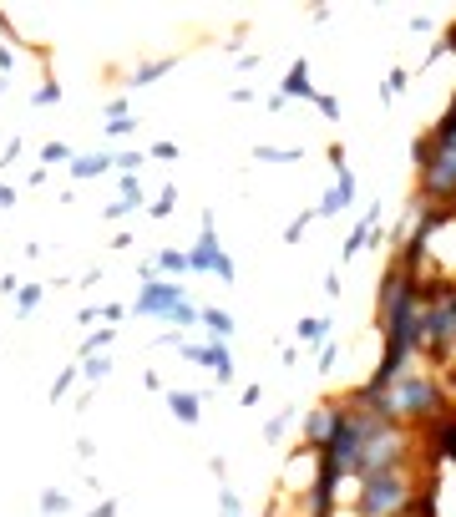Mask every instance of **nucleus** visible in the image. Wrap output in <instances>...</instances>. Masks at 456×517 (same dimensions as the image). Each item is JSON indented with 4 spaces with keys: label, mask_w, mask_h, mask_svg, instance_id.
Wrapping results in <instances>:
<instances>
[{
    "label": "nucleus",
    "mask_w": 456,
    "mask_h": 517,
    "mask_svg": "<svg viewBox=\"0 0 456 517\" xmlns=\"http://www.w3.org/2000/svg\"><path fill=\"white\" fill-rule=\"evenodd\" d=\"M380 229V203H370L365 213H360V224L350 229V239H345V259H360L365 249H370V234Z\"/></svg>",
    "instance_id": "1a4fd4ad"
},
{
    "label": "nucleus",
    "mask_w": 456,
    "mask_h": 517,
    "mask_svg": "<svg viewBox=\"0 0 456 517\" xmlns=\"http://www.w3.org/2000/svg\"><path fill=\"white\" fill-rule=\"evenodd\" d=\"M315 107H320L325 122H340V102H335V97H315Z\"/></svg>",
    "instance_id": "72a5a7b5"
},
{
    "label": "nucleus",
    "mask_w": 456,
    "mask_h": 517,
    "mask_svg": "<svg viewBox=\"0 0 456 517\" xmlns=\"http://www.w3.org/2000/svg\"><path fill=\"white\" fill-rule=\"evenodd\" d=\"M330 431H335V406L325 401V406H315L310 416H304V431H299V441H304L310 452H320L325 441H330Z\"/></svg>",
    "instance_id": "0eeeda50"
},
{
    "label": "nucleus",
    "mask_w": 456,
    "mask_h": 517,
    "mask_svg": "<svg viewBox=\"0 0 456 517\" xmlns=\"http://www.w3.org/2000/svg\"><path fill=\"white\" fill-rule=\"evenodd\" d=\"M112 340H117V335H112V325L92 330V335H87V345H82V360H87V355H107V345H112Z\"/></svg>",
    "instance_id": "393cba45"
},
{
    "label": "nucleus",
    "mask_w": 456,
    "mask_h": 517,
    "mask_svg": "<svg viewBox=\"0 0 456 517\" xmlns=\"http://www.w3.org/2000/svg\"><path fill=\"white\" fill-rule=\"evenodd\" d=\"M431 452H436V462L456 467V411H446V416L436 421V431H431Z\"/></svg>",
    "instance_id": "9d476101"
},
{
    "label": "nucleus",
    "mask_w": 456,
    "mask_h": 517,
    "mask_svg": "<svg viewBox=\"0 0 456 517\" xmlns=\"http://www.w3.org/2000/svg\"><path fill=\"white\" fill-rule=\"evenodd\" d=\"M122 315H127V310H122V305H102V325H117V320H122Z\"/></svg>",
    "instance_id": "a18cd8bd"
},
{
    "label": "nucleus",
    "mask_w": 456,
    "mask_h": 517,
    "mask_svg": "<svg viewBox=\"0 0 456 517\" xmlns=\"http://www.w3.org/2000/svg\"><path fill=\"white\" fill-rule=\"evenodd\" d=\"M355 193H360V183H355V173L345 168V173H335V183L325 188V198L315 203V213H320V218H335V213H345V208L355 203Z\"/></svg>",
    "instance_id": "423d86ee"
},
{
    "label": "nucleus",
    "mask_w": 456,
    "mask_h": 517,
    "mask_svg": "<svg viewBox=\"0 0 456 517\" xmlns=\"http://www.w3.org/2000/svg\"><path fill=\"white\" fill-rule=\"evenodd\" d=\"M315 218H320L315 208H304V213H294V218H289V224H284V234H279V239H284V244H299V239H304V229H310V224H315Z\"/></svg>",
    "instance_id": "6ab92c4d"
},
{
    "label": "nucleus",
    "mask_w": 456,
    "mask_h": 517,
    "mask_svg": "<svg viewBox=\"0 0 456 517\" xmlns=\"http://www.w3.org/2000/svg\"><path fill=\"white\" fill-rule=\"evenodd\" d=\"M21 158V137H11L6 147H0V163H16Z\"/></svg>",
    "instance_id": "a19ab883"
},
{
    "label": "nucleus",
    "mask_w": 456,
    "mask_h": 517,
    "mask_svg": "<svg viewBox=\"0 0 456 517\" xmlns=\"http://www.w3.org/2000/svg\"><path fill=\"white\" fill-rule=\"evenodd\" d=\"M330 335H335V325L320 320V315H315V320H299V340H304V345H330Z\"/></svg>",
    "instance_id": "dca6fc26"
},
{
    "label": "nucleus",
    "mask_w": 456,
    "mask_h": 517,
    "mask_svg": "<svg viewBox=\"0 0 456 517\" xmlns=\"http://www.w3.org/2000/svg\"><path fill=\"white\" fill-rule=\"evenodd\" d=\"M11 71H16V51H11V46H0V77L11 82Z\"/></svg>",
    "instance_id": "4c0bfd02"
},
{
    "label": "nucleus",
    "mask_w": 456,
    "mask_h": 517,
    "mask_svg": "<svg viewBox=\"0 0 456 517\" xmlns=\"http://www.w3.org/2000/svg\"><path fill=\"white\" fill-rule=\"evenodd\" d=\"M71 158H76V153H71L66 142H46V147H41V163H46V168H51V163H66V168H71Z\"/></svg>",
    "instance_id": "c85d7f7f"
},
{
    "label": "nucleus",
    "mask_w": 456,
    "mask_h": 517,
    "mask_svg": "<svg viewBox=\"0 0 456 517\" xmlns=\"http://www.w3.org/2000/svg\"><path fill=\"white\" fill-rule=\"evenodd\" d=\"M289 421H294V411H279V416L264 426V441H284V436H289Z\"/></svg>",
    "instance_id": "7c9ffc66"
},
{
    "label": "nucleus",
    "mask_w": 456,
    "mask_h": 517,
    "mask_svg": "<svg viewBox=\"0 0 456 517\" xmlns=\"http://www.w3.org/2000/svg\"><path fill=\"white\" fill-rule=\"evenodd\" d=\"M168 396V411L183 421V426H198L203 421V396H193V391H163Z\"/></svg>",
    "instance_id": "9b49d317"
},
{
    "label": "nucleus",
    "mask_w": 456,
    "mask_h": 517,
    "mask_svg": "<svg viewBox=\"0 0 456 517\" xmlns=\"http://www.w3.org/2000/svg\"><path fill=\"white\" fill-rule=\"evenodd\" d=\"M168 320H173V325H178V330H188V325H198V310H193V305H188V300H183V305H178V310H173V315H168Z\"/></svg>",
    "instance_id": "2f4dec72"
},
{
    "label": "nucleus",
    "mask_w": 456,
    "mask_h": 517,
    "mask_svg": "<svg viewBox=\"0 0 456 517\" xmlns=\"http://www.w3.org/2000/svg\"><path fill=\"white\" fill-rule=\"evenodd\" d=\"M218 517H244V502L234 487H218Z\"/></svg>",
    "instance_id": "cd10ccee"
},
{
    "label": "nucleus",
    "mask_w": 456,
    "mask_h": 517,
    "mask_svg": "<svg viewBox=\"0 0 456 517\" xmlns=\"http://www.w3.org/2000/svg\"><path fill=\"white\" fill-rule=\"evenodd\" d=\"M137 132V117H122V122H107V137H127Z\"/></svg>",
    "instance_id": "c9c22d12"
},
{
    "label": "nucleus",
    "mask_w": 456,
    "mask_h": 517,
    "mask_svg": "<svg viewBox=\"0 0 456 517\" xmlns=\"http://www.w3.org/2000/svg\"><path fill=\"white\" fill-rule=\"evenodd\" d=\"M325 294H330V300H340V294H345V284H340V274H325Z\"/></svg>",
    "instance_id": "79ce46f5"
},
{
    "label": "nucleus",
    "mask_w": 456,
    "mask_h": 517,
    "mask_svg": "<svg viewBox=\"0 0 456 517\" xmlns=\"http://www.w3.org/2000/svg\"><path fill=\"white\" fill-rule=\"evenodd\" d=\"M325 158L335 163V173H345V168H350V163H345V147H340V142H330V153H325Z\"/></svg>",
    "instance_id": "58836bf2"
},
{
    "label": "nucleus",
    "mask_w": 456,
    "mask_h": 517,
    "mask_svg": "<svg viewBox=\"0 0 456 517\" xmlns=\"http://www.w3.org/2000/svg\"><path fill=\"white\" fill-rule=\"evenodd\" d=\"M451 411V396H446V386H436V376H426V371H401L396 381H391V391H386V416L391 421H401V426H411V421H441Z\"/></svg>",
    "instance_id": "f257e3e1"
},
{
    "label": "nucleus",
    "mask_w": 456,
    "mask_h": 517,
    "mask_svg": "<svg viewBox=\"0 0 456 517\" xmlns=\"http://www.w3.org/2000/svg\"><path fill=\"white\" fill-rule=\"evenodd\" d=\"M76 320H82V325H97V320H102V305H87V310H76Z\"/></svg>",
    "instance_id": "37998d69"
},
{
    "label": "nucleus",
    "mask_w": 456,
    "mask_h": 517,
    "mask_svg": "<svg viewBox=\"0 0 456 517\" xmlns=\"http://www.w3.org/2000/svg\"><path fill=\"white\" fill-rule=\"evenodd\" d=\"M208 472H213L218 487H228V462H223V457H208Z\"/></svg>",
    "instance_id": "e433bc0d"
},
{
    "label": "nucleus",
    "mask_w": 456,
    "mask_h": 517,
    "mask_svg": "<svg viewBox=\"0 0 456 517\" xmlns=\"http://www.w3.org/2000/svg\"><path fill=\"white\" fill-rule=\"evenodd\" d=\"M451 213H456V198H451Z\"/></svg>",
    "instance_id": "864d4df0"
},
{
    "label": "nucleus",
    "mask_w": 456,
    "mask_h": 517,
    "mask_svg": "<svg viewBox=\"0 0 456 517\" xmlns=\"http://www.w3.org/2000/svg\"><path fill=\"white\" fill-rule=\"evenodd\" d=\"M41 512H46V517H66V512H71V502H66V492H56V487H46V492H41Z\"/></svg>",
    "instance_id": "a878e982"
},
{
    "label": "nucleus",
    "mask_w": 456,
    "mask_h": 517,
    "mask_svg": "<svg viewBox=\"0 0 456 517\" xmlns=\"http://www.w3.org/2000/svg\"><path fill=\"white\" fill-rule=\"evenodd\" d=\"M41 284H21V294H16V320H26V315H36V305H41Z\"/></svg>",
    "instance_id": "aec40b11"
},
{
    "label": "nucleus",
    "mask_w": 456,
    "mask_h": 517,
    "mask_svg": "<svg viewBox=\"0 0 456 517\" xmlns=\"http://www.w3.org/2000/svg\"><path fill=\"white\" fill-rule=\"evenodd\" d=\"M127 213H137V208H127L122 198H117V203H107V218H127Z\"/></svg>",
    "instance_id": "09e8293b"
},
{
    "label": "nucleus",
    "mask_w": 456,
    "mask_h": 517,
    "mask_svg": "<svg viewBox=\"0 0 456 517\" xmlns=\"http://www.w3.org/2000/svg\"><path fill=\"white\" fill-rule=\"evenodd\" d=\"M16 203V188H6V183H0V208H11Z\"/></svg>",
    "instance_id": "3c124183"
},
{
    "label": "nucleus",
    "mask_w": 456,
    "mask_h": 517,
    "mask_svg": "<svg viewBox=\"0 0 456 517\" xmlns=\"http://www.w3.org/2000/svg\"><path fill=\"white\" fill-rule=\"evenodd\" d=\"M122 117H132V102H127V97H112V102H107V122H122Z\"/></svg>",
    "instance_id": "473e14b6"
},
{
    "label": "nucleus",
    "mask_w": 456,
    "mask_h": 517,
    "mask_svg": "<svg viewBox=\"0 0 456 517\" xmlns=\"http://www.w3.org/2000/svg\"><path fill=\"white\" fill-rule=\"evenodd\" d=\"M178 355L193 360V365H208L218 381H234V355H228V340H208V345H188V340H178Z\"/></svg>",
    "instance_id": "39448f33"
},
{
    "label": "nucleus",
    "mask_w": 456,
    "mask_h": 517,
    "mask_svg": "<svg viewBox=\"0 0 456 517\" xmlns=\"http://www.w3.org/2000/svg\"><path fill=\"white\" fill-rule=\"evenodd\" d=\"M188 269H193V274H213V279H223V284L239 279V269H234V259H228V249L218 244L213 208H203V229H198V244L188 249Z\"/></svg>",
    "instance_id": "7ed1b4c3"
},
{
    "label": "nucleus",
    "mask_w": 456,
    "mask_h": 517,
    "mask_svg": "<svg viewBox=\"0 0 456 517\" xmlns=\"http://www.w3.org/2000/svg\"><path fill=\"white\" fill-rule=\"evenodd\" d=\"M431 158H436V142H431V132H426V137H416V142H411V163H416V168H426Z\"/></svg>",
    "instance_id": "c756f323"
},
{
    "label": "nucleus",
    "mask_w": 456,
    "mask_h": 517,
    "mask_svg": "<svg viewBox=\"0 0 456 517\" xmlns=\"http://www.w3.org/2000/svg\"><path fill=\"white\" fill-rule=\"evenodd\" d=\"M239 401H244V406H259V401H264V391H259V386H244V391H239Z\"/></svg>",
    "instance_id": "49530a36"
},
{
    "label": "nucleus",
    "mask_w": 456,
    "mask_h": 517,
    "mask_svg": "<svg viewBox=\"0 0 456 517\" xmlns=\"http://www.w3.org/2000/svg\"><path fill=\"white\" fill-rule=\"evenodd\" d=\"M183 300H188L183 284H173V279H152V284H142V294H137L132 315H158V320H168Z\"/></svg>",
    "instance_id": "20e7f679"
},
{
    "label": "nucleus",
    "mask_w": 456,
    "mask_h": 517,
    "mask_svg": "<svg viewBox=\"0 0 456 517\" xmlns=\"http://www.w3.org/2000/svg\"><path fill=\"white\" fill-rule=\"evenodd\" d=\"M76 365H82V381H87V386H97V381L112 376V360H107V355H87V360H76Z\"/></svg>",
    "instance_id": "f3484780"
},
{
    "label": "nucleus",
    "mask_w": 456,
    "mask_h": 517,
    "mask_svg": "<svg viewBox=\"0 0 456 517\" xmlns=\"http://www.w3.org/2000/svg\"><path fill=\"white\" fill-rule=\"evenodd\" d=\"M441 51H456V21L446 26V36H441Z\"/></svg>",
    "instance_id": "8fccbe9b"
},
{
    "label": "nucleus",
    "mask_w": 456,
    "mask_h": 517,
    "mask_svg": "<svg viewBox=\"0 0 456 517\" xmlns=\"http://www.w3.org/2000/svg\"><path fill=\"white\" fill-rule=\"evenodd\" d=\"M107 168H112V153H107V147H102V153H76V158H71V178H82V183L97 178V173H107Z\"/></svg>",
    "instance_id": "ddd939ff"
},
{
    "label": "nucleus",
    "mask_w": 456,
    "mask_h": 517,
    "mask_svg": "<svg viewBox=\"0 0 456 517\" xmlns=\"http://www.w3.org/2000/svg\"><path fill=\"white\" fill-rule=\"evenodd\" d=\"M411 31H416V36H431V31H436V21H431V16H416V21H411Z\"/></svg>",
    "instance_id": "c03bdc74"
},
{
    "label": "nucleus",
    "mask_w": 456,
    "mask_h": 517,
    "mask_svg": "<svg viewBox=\"0 0 456 517\" xmlns=\"http://www.w3.org/2000/svg\"><path fill=\"white\" fill-rule=\"evenodd\" d=\"M142 158H147V153H137V147H127V153H112V168H117L122 178H137Z\"/></svg>",
    "instance_id": "4be33fe9"
},
{
    "label": "nucleus",
    "mask_w": 456,
    "mask_h": 517,
    "mask_svg": "<svg viewBox=\"0 0 456 517\" xmlns=\"http://www.w3.org/2000/svg\"><path fill=\"white\" fill-rule=\"evenodd\" d=\"M56 102H61V82H56V77H46V82L31 92V107H56Z\"/></svg>",
    "instance_id": "b1692460"
},
{
    "label": "nucleus",
    "mask_w": 456,
    "mask_h": 517,
    "mask_svg": "<svg viewBox=\"0 0 456 517\" xmlns=\"http://www.w3.org/2000/svg\"><path fill=\"white\" fill-rule=\"evenodd\" d=\"M152 269H158V279H173V284H178L183 274H193V269H188V249H163L158 259H152Z\"/></svg>",
    "instance_id": "f8f14e48"
},
{
    "label": "nucleus",
    "mask_w": 456,
    "mask_h": 517,
    "mask_svg": "<svg viewBox=\"0 0 456 517\" xmlns=\"http://www.w3.org/2000/svg\"><path fill=\"white\" fill-rule=\"evenodd\" d=\"M335 355H340L335 345H325V350H320V376H330V371H335Z\"/></svg>",
    "instance_id": "ea45409f"
},
{
    "label": "nucleus",
    "mask_w": 456,
    "mask_h": 517,
    "mask_svg": "<svg viewBox=\"0 0 456 517\" xmlns=\"http://www.w3.org/2000/svg\"><path fill=\"white\" fill-rule=\"evenodd\" d=\"M416 497H421V487H416L411 467L355 477V517H411Z\"/></svg>",
    "instance_id": "f03ea898"
},
{
    "label": "nucleus",
    "mask_w": 456,
    "mask_h": 517,
    "mask_svg": "<svg viewBox=\"0 0 456 517\" xmlns=\"http://www.w3.org/2000/svg\"><path fill=\"white\" fill-rule=\"evenodd\" d=\"M152 158H158V163H178V142H158V147H152Z\"/></svg>",
    "instance_id": "f704fd0d"
},
{
    "label": "nucleus",
    "mask_w": 456,
    "mask_h": 517,
    "mask_svg": "<svg viewBox=\"0 0 456 517\" xmlns=\"http://www.w3.org/2000/svg\"><path fill=\"white\" fill-rule=\"evenodd\" d=\"M279 97H284V102H315V97H320V92H315V82H310V61H294V66L284 71Z\"/></svg>",
    "instance_id": "6e6552de"
},
{
    "label": "nucleus",
    "mask_w": 456,
    "mask_h": 517,
    "mask_svg": "<svg viewBox=\"0 0 456 517\" xmlns=\"http://www.w3.org/2000/svg\"><path fill=\"white\" fill-rule=\"evenodd\" d=\"M6 87H11V82H6V77H0V92H6Z\"/></svg>",
    "instance_id": "603ef678"
},
{
    "label": "nucleus",
    "mask_w": 456,
    "mask_h": 517,
    "mask_svg": "<svg viewBox=\"0 0 456 517\" xmlns=\"http://www.w3.org/2000/svg\"><path fill=\"white\" fill-rule=\"evenodd\" d=\"M198 325L213 335V340H228V335H234V315H228V310H198Z\"/></svg>",
    "instance_id": "4468645a"
},
{
    "label": "nucleus",
    "mask_w": 456,
    "mask_h": 517,
    "mask_svg": "<svg viewBox=\"0 0 456 517\" xmlns=\"http://www.w3.org/2000/svg\"><path fill=\"white\" fill-rule=\"evenodd\" d=\"M117 198H122L127 208H147V193H142L137 178H117Z\"/></svg>",
    "instance_id": "412c9836"
},
{
    "label": "nucleus",
    "mask_w": 456,
    "mask_h": 517,
    "mask_svg": "<svg viewBox=\"0 0 456 517\" xmlns=\"http://www.w3.org/2000/svg\"><path fill=\"white\" fill-rule=\"evenodd\" d=\"M173 208H178V188H173V183H168V188H163L158 198H152V203H147V213H152V218H168Z\"/></svg>",
    "instance_id": "bb28decb"
},
{
    "label": "nucleus",
    "mask_w": 456,
    "mask_h": 517,
    "mask_svg": "<svg viewBox=\"0 0 456 517\" xmlns=\"http://www.w3.org/2000/svg\"><path fill=\"white\" fill-rule=\"evenodd\" d=\"M92 517H117V502H112V497H102V502L92 507Z\"/></svg>",
    "instance_id": "de8ad7c7"
},
{
    "label": "nucleus",
    "mask_w": 456,
    "mask_h": 517,
    "mask_svg": "<svg viewBox=\"0 0 456 517\" xmlns=\"http://www.w3.org/2000/svg\"><path fill=\"white\" fill-rule=\"evenodd\" d=\"M76 376H82V365H66V371H61V376H56V386H51V406H56V401H66V396H71V386H76Z\"/></svg>",
    "instance_id": "5701e85b"
},
{
    "label": "nucleus",
    "mask_w": 456,
    "mask_h": 517,
    "mask_svg": "<svg viewBox=\"0 0 456 517\" xmlns=\"http://www.w3.org/2000/svg\"><path fill=\"white\" fill-rule=\"evenodd\" d=\"M0 31H6V21H0Z\"/></svg>",
    "instance_id": "5fc2aeb1"
},
{
    "label": "nucleus",
    "mask_w": 456,
    "mask_h": 517,
    "mask_svg": "<svg viewBox=\"0 0 456 517\" xmlns=\"http://www.w3.org/2000/svg\"><path fill=\"white\" fill-rule=\"evenodd\" d=\"M173 66H178L173 56H158V61H147V66H137V71H132V87H152V82H163V77H168Z\"/></svg>",
    "instance_id": "2eb2a0df"
},
{
    "label": "nucleus",
    "mask_w": 456,
    "mask_h": 517,
    "mask_svg": "<svg viewBox=\"0 0 456 517\" xmlns=\"http://www.w3.org/2000/svg\"><path fill=\"white\" fill-rule=\"evenodd\" d=\"M304 147H254V163H299Z\"/></svg>",
    "instance_id": "a211bd4d"
}]
</instances>
